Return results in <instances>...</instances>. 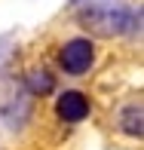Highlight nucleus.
<instances>
[{
  "mask_svg": "<svg viewBox=\"0 0 144 150\" xmlns=\"http://www.w3.org/2000/svg\"><path fill=\"white\" fill-rule=\"evenodd\" d=\"M55 113H58L65 122H80V120L89 113L86 95H80V92H65V95L55 101Z\"/></svg>",
  "mask_w": 144,
  "mask_h": 150,
  "instance_id": "nucleus-2",
  "label": "nucleus"
},
{
  "mask_svg": "<svg viewBox=\"0 0 144 150\" xmlns=\"http://www.w3.org/2000/svg\"><path fill=\"white\" fill-rule=\"evenodd\" d=\"M55 89V80H52V74L49 71H31V77H28V92L34 95H46V92H52Z\"/></svg>",
  "mask_w": 144,
  "mask_h": 150,
  "instance_id": "nucleus-3",
  "label": "nucleus"
},
{
  "mask_svg": "<svg viewBox=\"0 0 144 150\" xmlns=\"http://www.w3.org/2000/svg\"><path fill=\"white\" fill-rule=\"evenodd\" d=\"M61 67H65L67 74H74V77H80V74H86L89 67H92L95 61V49L89 40H71V43H65V49H61Z\"/></svg>",
  "mask_w": 144,
  "mask_h": 150,
  "instance_id": "nucleus-1",
  "label": "nucleus"
},
{
  "mask_svg": "<svg viewBox=\"0 0 144 150\" xmlns=\"http://www.w3.org/2000/svg\"><path fill=\"white\" fill-rule=\"evenodd\" d=\"M120 122L129 135H138L141 138V104H129L126 110L120 113Z\"/></svg>",
  "mask_w": 144,
  "mask_h": 150,
  "instance_id": "nucleus-4",
  "label": "nucleus"
}]
</instances>
